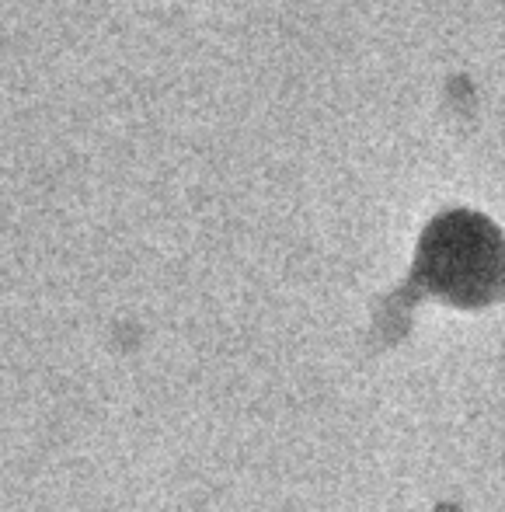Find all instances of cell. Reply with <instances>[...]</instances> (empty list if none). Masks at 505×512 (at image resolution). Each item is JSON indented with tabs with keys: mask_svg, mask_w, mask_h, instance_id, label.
I'll use <instances>...</instances> for the list:
<instances>
[{
	"mask_svg": "<svg viewBox=\"0 0 505 512\" xmlns=\"http://www.w3.org/2000/svg\"><path fill=\"white\" fill-rule=\"evenodd\" d=\"M415 272L425 290L460 307H481L499 293L502 234L485 213L446 209L418 241Z\"/></svg>",
	"mask_w": 505,
	"mask_h": 512,
	"instance_id": "obj_1",
	"label": "cell"
}]
</instances>
